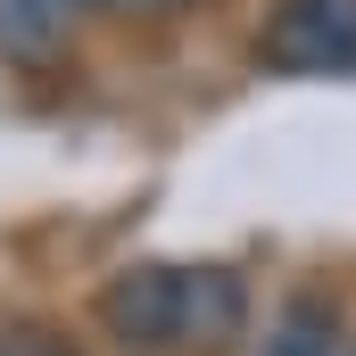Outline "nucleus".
<instances>
[{"mask_svg": "<svg viewBox=\"0 0 356 356\" xmlns=\"http://www.w3.org/2000/svg\"><path fill=\"white\" fill-rule=\"evenodd\" d=\"M58 17H175L182 0H42Z\"/></svg>", "mask_w": 356, "mask_h": 356, "instance_id": "obj_5", "label": "nucleus"}, {"mask_svg": "<svg viewBox=\"0 0 356 356\" xmlns=\"http://www.w3.org/2000/svg\"><path fill=\"white\" fill-rule=\"evenodd\" d=\"M257 356H348V348H340V298H323V290H290V298L273 307Z\"/></svg>", "mask_w": 356, "mask_h": 356, "instance_id": "obj_3", "label": "nucleus"}, {"mask_svg": "<svg viewBox=\"0 0 356 356\" xmlns=\"http://www.w3.org/2000/svg\"><path fill=\"white\" fill-rule=\"evenodd\" d=\"M0 356H83V340H67L58 323H0Z\"/></svg>", "mask_w": 356, "mask_h": 356, "instance_id": "obj_4", "label": "nucleus"}, {"mask_svg": "<svg viewBox=\"0 0 356 356\" xmlns=\"http://www.w3.org/2000/svg\"><path fill=\"white\" fill-rule=\"evenodd\" d=\"M257 58L273 75H356V0H273Z\"/></svg>", "mask_w": 356, "mask_h": 356, "instance_id": "obj_2", "label": "nucleus"}, {"mask_svg": "<svg viewBox=\"0 0 356 356\" xmlns=\"http://www.w3.org/2000/svg\"><path fill=\"white\" fill-rule=\"evenodd\" d=\"M99 332L124 356H232L249 332V282L232 266H124L99 290Z\"/></svg>", "mask_w": 356, "mask_h": 356, "instance_id": "obj_1", "label": "nucleus"}]
</instances>
